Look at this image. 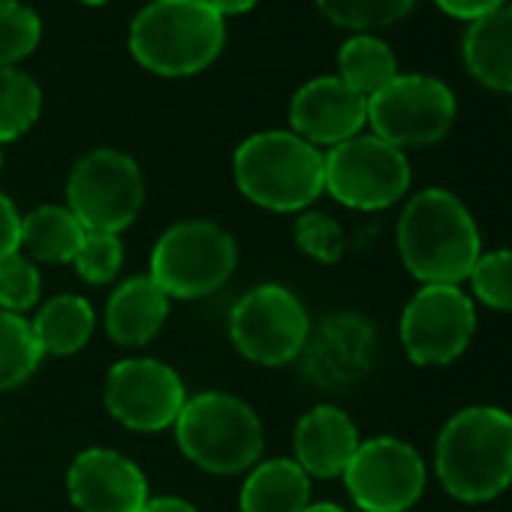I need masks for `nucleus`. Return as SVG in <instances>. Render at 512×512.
Returning <instances> with one entry per match:
<instances>
[{
	"label": "nucleus",
	"instance_id": "obj_1",
	"mask_svg": "<svg viewBox=\"0 0 512 512\" xmlns=\"http://www.w3.org/2000/svg\"><path fill=\"white\" fill-rule=\"evenodd\" d=\"M398 253L416 281L458 287L482 256L479 226L455 193L431 187L404 205L398 220Z\"/></svg>",
	"mask_w": 512,
	"mask_h": 512
},
{
	"label": "nucleus",
	"instance_id": "obj_2",
	"mask_svg": "<svg viewBox=\"0 0 512 512\" xmlns=\"http://www.w3.org/2000/svg\"><path fill=\"white\" fill-rule=\"evenodd\" d=\"M434 464L455 500H494L512 485V413L485 404L458 410L437 437Z\"/></svg>",
	"mask_w": 512,
	"mask_h": 512
},
{
	"label": "nucleus",
	"instance_id": "obj_3",
	"mask_svg": "<svg viewBox=\"0 0 512 512\" xmlns=\"http://www.w3.org/2000/svg\"><path fill=\"white\" fill-rule=\"evenodd\" d=\"M223 43L226 22L208 0H151L130 25L133 58L157 76H193Z\"/></svg>",
	"mask_w": 512,
	"mask_h": 512
},
{
	"label": "nucleus",
	"instance_id": "obj_4",
	"mask_svg": "<svg viewBox=\"0 0 512 512\" xmlns=\"http://www.w3.org/2000/svg\"><path fill=\"white\" fill-rule=\"evenodd\" d=\"M238 190L269 211H302L326 190L323 154L290 130H266L247 136L232 157Z\"/></svg>",
	"mask_w": 512,
	"mask_h": 512
},
{
	"label": "nucleus",
	"instance_id": "obj_5",
	"mask_svg": "<svg viewBox=\"0 0 512 512\" xmlns=\"http://www.w3.org/2000/svg\"><path fill=\"white\" fill-rule=\"evenodd\" d=\"M175 440L187 461L214 476H235L260 464L263 422L229 392L190 398L175 419Z\"/></svg>",
	"mask_w": 512,
	"mask_h": 512
},
{
	"label": "nucleus",
	"instance_id": "obj_6",
	"mask_svg": "<svg viewBox=\"0 0 512 512\" xmlns=\"http://www.w3.org/2000/svg\"><path fill=\"white\" fill-rule=\"evenodd\" d=\"M235 238L214 220H181L169 226L151 253L148 278L166 299H205L217 293L235 272Z\"/></svg>",
	"mask_w": 512,
	"mask_h": 512
},
{
	"label": "nucleus",
	"instance_id": "obj_7",
	"mask_svg": "<svg viewBox=\"0 0 512 512\" xmlns=\"http://www.w3.org/2000/svg\"><path fill=\"white\" fill-rule=\"evenodd\" d=\"M145 205V178L136 160L115 148H94L67 178V208L85 232L121 235Z\"/></svg>",
	"mask_w": 512,
	"mask_h": 512
},
{
	"label": "nucleus",
	"instance_id": "obj_8",
	"mask_svg": "<svg viewBox=\"0 0 512 512\" xmlns=\"http://www.w3.org/2000/svg\"><path fill=\"white\" fill-rule=\"evenodd\" d=\"M311 332V320L296 293L281 284H263L244 293L229 314V338L235 350L263 368H284L299 359Z\"/></svg>",
	"mask_w": 512,
	"mask_h": 512
},
{
	"label": "nucleus",
	"instance_id": "obj_9",
	"mask_svg": "<svg viewBox=\"0 0 512 512\" xmlns=\"http://www.w3.org/2000/svg\"><path fill=\"white\" fill-rule=\"evenodd\" d=\"M323 184L347 208L380 211L407 193L410 163L377 136H353L323 154Z\"/></svg>",
	"mask_w": 512,
	"mask_h": 512
},
{
	"label": "nucleus",
	"instance_id": "obj_10",
	"mask_svg": "<svg viewBox=\"0 0 512 512\" xmlns=\"http://www.w3.org/2000/svg\"><path fill=\"white\" fill-rule=\"evenodd\" d=\"M455 121V97L434 76H395L368 97V124L374 136L395 148H422L440 142Z\"/></svg>",
	"mask_w": 512,
	"mask_h": 512
},
{
	"label": "nucleus",
	"instance_id": "obj_11",
	"mask_svg": "<svg viewBox=\"0 0 512 512\" xmlns=\"http://www.w3.org/2000/svg\"><path fill=\"white\" fill-rule=\"evenodd\" d=\"M473 299L452 284H422L401 314V344L413 365H449L473 341Z\"/></svg>",
	"mask_w": 512,
	"mask_h": 512
},
{
	"label": "nucleus",
	"instance_id": "obj_12",
	"mask_svg": "<svg viewBox=\"0 0 512 512\" xmlns=\"http://www.w3.org/2000/svg\"><path fill=\"white\" fill-rule=\"evenodd\" d=\"M347 491L362 512H407L419 503L428 473L422 455L398 437L359 443L344 470Z\"/></svg>",
	"mask_w": 512,
	"mask_h": 512
},
{
	"label": "nucleus",
	"instance_id": "obj_13",
	"mask_svg": "<svg viewBox=\"0 0 512 512\" xmlns=\"http://www.w3.org/2000/svg\"><path fill=\"white\" fill-rule=\"evenodd\" d=\"M103 404L124 428L157 434L175 425L187 395L181 377L169 365L157 359H124L106 377Z\"/></svg>",
	"mask_w": 512,
	"mask_h": 512
},
{
	"label": "nucleus",
	"instance_id": "obj_14",
	"mask_svg": "<svg viewBox=\"0 0 512 512\" xmlns=\"http://www.w3.org/2000/svg\"><path fill=\"white\" fill-rule=\"evenodd\" d=\"M374 329L359 314H332L317 329L299 353L302 374L326 392H344L356 386L374 362Z\"/></svg>",
	"mask_w": 512,
	"mask_h": 512
},
{
	"label": "nucleus",
	"instance_id": "obj_15",
	"mask_svg": "<svg viewBox=\"0 0 512 512\" xmlns=\"http://www.w3.org/2000/svg\"><path fill=\"white\" fill-rule=\"evenodd\" d=\"M67 494L79 512H142L148 479L115 449H85L67 470Z\"/></svg>",
	"mask_w": 512,
	"mask_h": 512
},
{
	"label": "nucleus",
	"instance_id": "obj_16",
	"mask_svg": "<svg viewBox=\"0 0 512 512\" xmlns=\"http://www.w3.org/2000/svg\"><path fill=\"white\" fill-rule=\"evenodd\" d=\"M368 121V97L356 94L341 76H320L305 82L290 100L293 133L311 145H341Z\"/></svg>",
	"mask_w": 512,
	"mask_h": 512
},
{
	"label": "nucleus",
	"instance_id": "obj_17",
	"mask_svg": "<svg viewBox=\"0 0 512 512\" xmlns=\"http://www.w3.org/2000/svg\"><path fill=\"white\" fill-rule=\"evenodd\" d=\"M359 431L353 419L332 404H320L308 410L293 434L296 446V464L317 479H335L344 476L347 464L353 461L359 449Z\"/></svg>",
	"mask_w": 512,
	"mask_h": 512
},
{
	"label": "nucleus",
	"instance_id": "obj_18",
	"mask_svg": "<svg viewBox=\"0 0 512 512\" xmlns=\"http://www.w3.org/2000/svg\"><path fill=\"white\" fill-rule=\"evenodd\" d=\"M166 314H169L166 293L148 275H136L109 296L106 335L118 347H145L163 329Z\"/></svg>",
	"mask_w": 512,
	"mask_h": 512
},
{
	"label": "nucleus",
	"instance_id": "obj_19",
	"mask_svg": "<svg viewBox=\"0 0 512 512\" xmlns=\"http://www.w3.org/2000/svg\"><path fill=\"white\" fill-rule=\"evenodd\" d=\"M308 503L311 476L293 458L253 464L238 494L241 512H305Z\"/></svg>",
	"mask_w": 512,
	"mask_h": 512
},
{
	"label": "nucleus",
	"instance_id": "obj_20",
	"mask_svg": "<svg viewBox=\"0 0 512 512\" xmlns=\"http://www.w3.org/2000/svg\"><path fill=\"white\" fill-rule=\"evenodd\" d=\"M464 64L485 88L512 91V7H500L470 25Z\"/></svg>",
	"mask_w": 512,
	"mask_h": 512
},
{
	"label": "nucleus",
	"instance_id": "obj_21",
	"mask_svg": "<svg viewBox=\"0 0 512 512\" xmlns=\"http://www.w3.org/2000/svg\"><path fill=\"white\" fill-rule=\"evenodd\" d=\"M94 326H97V317H94L91 302L82 296H73V293H64V296H55L52 302H46L31 323L43 356L79 353L91 341Z\"/></svg>",
	"mask_w": 512,
	"mask_h": 512
},
{
	"label": "nucleus",
	"instance_id": "obj_22",
	"mask_svg": "<svg viewBox=\"0 0 512 512\" xmlns=\"http://www.w3.org/2000/svg\"><path fill=\"white\" fill-rule=\"evenodd\" d=\"M82 238L85 226L64 205H40L28 217H22V247L37 263L73 266Z\"/></svg>",
	"mask_w": 512,
	"mask_h": 512
},
{
	"label": "nucleus",
	"instance_id": "obj_23",
	"mask_svg": "<svg viewBox=\"0 0 512 512\" xmlns=\"http://www.w3.org/2000/svg\"><path fill=\"white\" fill-rule=\"evenodd\" d=\"M338 67H341V79L362 97H374L398 76L392 49L368 34H356L341 46Z\"/></svg>",
	"mask_w": 512,
	"mask_h": 512
},
{
	"label": "nucleus",
	"instance_id": "obj_24",
	"mask_svg": "<svg viewBox=\"0 0 512 512\" xmlns=\"http://www.w3.org/2000/svg\"><path fill=\"white\" fill-rule=\"evenodd\" d=\"M43 109V91L34 76L16 67L0 70V145L25 136Z\"/></svg>",
	"mask_w": 512,
	"mask_h": 512
},
{
	"label": "nucleus",
	"instance_id": "obj_25",
	"mask_svg": "<svg viewBox=\"0 0 512 512\" xmlns=\"http://www.w3.org/2000/svg\"><path fill=\"white\" fill-rule=\"evenodd\" d=\"M43 350L22 314L0 311V392L19 389L40 365Z\"/></svg>",
	"mask_w": 512,
	"mask_h": 512
},
{
	"label": "nucleus",
	"instance_id": "obj_26",
	"mask_svg": "<svg viewBox=\"0 0 512 512\" xmlns=\"http://www.w3.org/2000/svg\"><path fill=\"white\" fill-rule=\"evenodd\" d=\"M40 16L19 0H0V70L28 58L40 43Z\"/></svg>",
	"mask_w": 512,
	"mask_h": 512
},
{
	"label": "nucleus",
	"instance_id": "obj_27",
	"mask_svg": "<svg viewBox=\"0 0 512 512\" xmlns=\"http://www.w3.org/2000/svg\"><path fill=\"white\" fill-rule=\"evenodd\" d=\"M317 7L329 22L341 28L368 31L404 19L413 7V0H317Z\"/></svg>",
	"mask_w": 512,
	"mask_h": 512
},
{
	"label": "nucleus",
	"instance_id": "obj_28",
	"mask_svg": "<svg viewBox=\"0 0 512 512\" xmlns=\"http://www.w3.org/2000/svg\"><path fill=\"white\" fill-rule=\"evenodd\" d=\"M76 275L85 281V284H109L118 278L121 266H124V241L121 235H112V232H85L82 238V247L76 253Z\"/></svg>",
	"mask_w": 512,
	"mask_h": 512
},
{
	"label": "nucleus",
	"instance_id": "obj_29",
	"mask_svg": "<svg viewBox=\"0 0 512 512\" xmlns=\"http://www.w3.org/2000/svg\"><path fill=\"white\" fill-rule=\"evenodd\" d=\"M467 281L482 305L512 314V250L482 253Z\"/></svg>",
	"mask_w": 512,
	"mask_h": 512
},
{
	"label": "nucleus",
	"instance_id": "obj_30",
	"mask_svg": "<svg viewBox=\"0 0 512 512\" xmlns=\"http://www.w3.org/2000/svg\"><path fill=\"white\" fill-rule=\"evenodd\" d=\"M40 290H43L40 272L22 250L7 256V260H0V311L10 314L31 311L40 302Z\"/></svg>",
	"mask_w": 512,
	"mask_h": 512
},
{
	"label": "nucleus",
	"instance_id": "obj_31",
	"mask_svg": "<svg viewBox=\"0 0 512 512\" xmlns=\"http://www.w3.org/2000/svg\"><path fill=\"white\" fill-rule=\"evenodd\" d=\"M293 238L299 244L302 253H308L311 260L335 266L344 256V229L335 217L323 214V211H308L296 220L293 226Z\"/></svg>",
	"mask_w": 512,
	"mask_h": 512
},
{
	"label": "nucleus",
	"instance_id": "obj_32",
	"mask_svg": "<svg viewBox=\"0 0 512 512\" xmlns=\"http://www.w3.org/2000/svg\"><path fill=\"white\" fill-rule=\"evenodd\" d=\"M22 250V214L7 193H0V260Z\"/></svg>",
	"mask_w": 512,
	"mask_h": 512
},
{
	"label": "nucleus",
	"instance_id": "obj_33",
	"mask_svg": "<svg viewBox=\"0 0 512 512\" xmlns=\"http://www.w3.org/2000/svg\"><path fill=\"white\" fill-rule=\"evenodd\" d=\"M437 7H440L443 13L455 16V19H470V22H476V19H482V16H488V13L500 10V7H503V0H437Z\"/></svg>",
	"mask_w": 512,
	"mask_h": 512
},
{
	"label": "nucleus",
	"instance_id": "obj_34",
	"mask_svg": "<svg viewBox=\"0 0 512 512\" xmlns=\"http://www.w3.org/2000/svg\"><path fill=\"white\" fill-rule=\"evenodd\" d=\"M142 512H199V509L184 497H154L142 506Z\"/></svg>",
	"mask_w": 512,
	"mask_h": 512
},
{
	"label": "nucleus",
	"instance_id": "obj_35",
	"mask_svg": "<svg viewBox=\"0 0 512 512\" xmlns=\"http://www.w3.org/2000/svg\"><path fill=\"white\" fill-rule=\"evenodd\" d=\"M208 4L220 13V16H235V13H247L256 0H208Z\"/></svg>",
	"mask_w": 512,
	"mask_h": 512
},
{
	"label": "nucleus",
	"instance_id": "obj_36",
	"mask_svg": "<svg viewBox=\"0 0 512 512\" xmlns=\"http://www.w3.org/2000/svg\"><path fill=\"white\" fill-rule=\"evenodd\" d=\"M305 512H344V509H341L338 503H326V500H323V503H308Z\"/></svg>",
	"mask_w": 512,
	"mask_h": 512
},
{
	"label": "nucleus",
	"instance_id": "obj_37",
	"mask_svg": "<svg viewBox=\"0 0 512 512\" xmlns=\"http://www.w3.org/2000/svg\"><path fill=\"white\" fill-rule=\"evenodd\" d=\"M85 4H91V7H97V4H106V0H85Z\"/></svg>",
	"mask_w": 512,
	"mask_h": 512
},
{
	"label": "nucleus",
	"instance_id": "obj_38",
	"mask_svg": "<svg viewBox=\"0 0 512 512\" xmlns=\"http://www.w3.org/2000/svg\"><path fill=\"white\" fill-rule=\"evenodd\" d=\"M0 166H4V151H0Z\"/></svg>",
	"mask_w": 512,
	"mask_h": 512
}]
</instances>
